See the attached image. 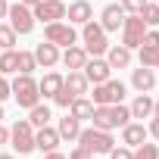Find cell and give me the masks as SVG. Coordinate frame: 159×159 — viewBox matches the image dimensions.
Masks as SVG:
<instances>
[{
  "label": "cell",
  "instance_id": "cell-44",
  "mask_svg": "<svg viewBox=\"0 0 159 159\" xmlns=\"http://www.w3.org/2000/svg\"><path fill=\"white\" fill-rule=\"evenodd\" d=\"M0 159H16V156H10V153H0Z\"/></svg>",
  "mask_w": 159,
  "mask_h": 159
},
{
  "label": "cell",
  "instance_id": "cell-7",
  "mask_svg": "<svg viewBox=\"0 0 159 159\" xmlns=\"http://www.w3.org/2000/svg\"><path fill=\"white\" fill-rule=\"evenodd\" d=\"M44 41H50V44H56V47H72L75 41H78V31H75V25L72 22H47L44 25Z\"/></svg>",
  "mask_w": 159,
  "mask_h": 159
},
{
  "label": "cell",
  "instance_id": "cell-17",
  "mask_svg": "<svg viewBox=\"0 0 159 159\" xmlns=\"http://www.w3.org/2000/svg\"><path fill=\"white\" fill-rule=\"evenodd\" d=\"M62 88H66L72 97H84V94H88V88H91V81L84 78V72H81V69H75V72H69V75L62 78Z\"/></svg>",
  "mask_w": 159,
  "mask_h": 159
},
{
  "label": "cell",
  "instance_id": "cell-19",
  "mask_svg": "<svg viewBox=\"0 0 159 159\" xmlns=\"http://www.w3.org/2000/svg\"><path fill=\"white\" fill-rule=\"evenodd\" d=\"M147 128H143V122H128L125 128H122V143L125 147H140L143 140H147Z\"/></svg>",
  "mask_w": 159,
  "mask_h": 159
},
{
  "label": "cell",
  "instance_id": "cell-20",
  "mask_svg": "<svg viewBox=\"0 0 159 159\" xmlns=\"http://www.w3.org/2000/svg\"><path fill=\"white\" fill-rule=\"evenodd\" d=\"M56 131H59V137H62V140H78V134H81V122H78V119L66 109V116L59 119Z\"/></svg>",
  "mask_w": 159,
  "mask_h": 159
},
{
  "label": "cell",
  "instance_id": "cell-6",
  "mask_svg": "<svg viewBox=\"0 0 159 159\" xmlns=\"http://www.w3.org/2000/svg\"><path fill=\"white\" fill-rule=\"evenodd\" d=\"M143 34H147V22L140 19V13H125V22H122V44L128 50H137L143 44Z\"/></svg>",
  "mask_w": 159,
  "mask_h": 159
},
{
  "label": "cell",
  "instance_id": "cell-18",
  "mask_svg": "<svg viewBox=\"0 0 159 159\" xmlns=\"http://www.w3.org/2000/svg\"><path fill=\"white\" fill-rule=\"evenodd\" d=\"M131 84H134V91H137V94H150V91H153V84H156V72H153V69H147V66L134 69V72H131Z\"/></svg>",
  "mask_w": 159,
  "mask_h": 159
},
{
  "label": "cell",
  "instance_id": "cell-9",
  "mask_svg": "<svg viewBox=\"0 0 159 159\" xmlns=\"http://www.w3.org/2000/svg\"><path fill=\"white\" fill-rule=\"evenodd\" d=\"M7 19H10V25H13L16 34H31L34 31V13L25 3H13L10 13H7Z\"/></svg>",
  "mask_w": 159,
  "mask_h": 159
},
{
  "label": "cell",
  "instance_id": "cell-30",
  "mask_svg": "<svg viewBox=\"0 0 159 159\" xmlns=\"http://www.w3.org/2000/svg\"><path fill=\"white\" fill-rule=\"evenodd\" d=\"M16 38L13 25H0V50H16Z\"/></svg>",
  "mask_w": 159,
  "mask_h": 159
},
{
  "label": "cell",
  "instance_id": "cell-46",
  "mask_svg": "<svg viewBox=\"0 0 159 159\" xmlns=\"http://www.w3.org/2000/svg\"><path fill=\"white\" fill-rule=\"evenodd\" d=\"M0 122H3V106H0Z\"/></svg>",
  "mask_w": 159,
  "mask_h": 159
},
{
  "label": "cell",
  "instance_id": "cell-27",
  "mask_svg": "<svg viewBox=\"0 0 159 159\" xmlns=\"http://www.w3.org/2000/svg\"><path fill=\"white\" fill-rule=\"evenodd\" d=\"M131 159H159V147L143 140L140 147H134V150H131Z\"/></svg>",
  "mask_w": 159,
  "mask_h": 159
},
{
  "label": "cell",
  "instance_id": "cell-3",
  "mask_svg": "<svg viewBox=\"0 0 159 159\" xmlns=\"http://www.w3.org/2000/svg\"><path fill=\"white\" fill-rule=\"evenodd\" d=\"M10 94L16 97V103L22 109H31L34 103H41V91H38V81L31 75H19L16 72V78L10 81Z\"/></svg>",
  "mask_w": 159,
  "mask_h": 159
},
{
  "label": "cell",
  "instance_id": "cell-4",
  "mask_svg": "<svg viewBox=\"0 0 159 159\" xmlns=\"http://www.w3.org/2000/svg\"><path fill=\"white\" fill-rule=\"evenodd\" d=\"M81 41H84V50H88V56H103V53L109 50L106 31H103V25H100V22H94V19L81 25Z\"/></svg>",
  "mask_w": 159,
  "mask_h": 159
},
{
  "label": "cell",
  "instance_id": "cell-25",
  "mask_svg": "<svg viewBox=\"0 0 159 159\" xmlns=\"http://www.w3.org/2000/svg\"><path fill=\"white\" fill-rule=\"evenodd\" d=\"M69 112H72L78 122H84V119H91V112H94V103H91L88 97H75V100L69 103Z\"/></svg>",
  "mask_w": 159,
  "mask_h": 159
},
{
  "label": "cell",
  "instance_id": "cell-45",
  "mask_svg": "<svg viewBox=\"0 0 159 159\" xmlns=\"http://www.w3.org/2000/svg\"><path fill=\"white\" fill-rule=\"evenodd\" d=\"M153 69H159V53H156V62H153Z\"/></svg>",
  "mask_w": 159,
  "mask_h": 159
},
{
  "label": "cell",
  "instance_id": "cell-5",
  "mask_svg": "<svg viewBox=\"0 0 159 159\" xmlns=\"http://www.w3.org/2000/svg\"><path fill=\"white\" fill-rule=\"evenodd\" d=\"M10 143H13V150H16L19 156L34 153V125H31L28 119H19V122L10 128Z\"/></svg>",
  "mask_w": 159,
  "mask_h": 159
},
{
  "label": "cell",
  "instance_id": "cell-26",
  "mask_svg": "<svg viewBox=\"0 0 159 159\" xmlns=\"http://www.w3.org/2000/svg\"><path fill=\"white\" fill-rule=\"evenodd\" d=\"M50 106H44V103H34L31 109H28V122L34 125V128H41V125H50Z\"/></svg>",
  "mask_w": 159,
  "mask_h": 159
},
{
  "label": "cell",
  "instance_id": "cell-38",
  "mask_svg": "<svg viewBox=\"0 0 159 159\" xmlns=\"http://www.w3.org/2000/svg\"><path fill=\"white\" fill-rule=\"evenodd\" d=\"M66 159H94V156H91V153H84L81 147H78V150H72V153H69Z\"/></svg>",
  "mask_w": 159,
  "mask_h": 159
},
{
  "label": "cell",
  "instance_id": "cell-14",
  "mask_svg": "<svg viewBox=\"0 0 159 159\" xmlns=\"http://www.w3.org/2000/svg\"><path fill=\"white\" fill-rule=\"evenodd\" d=\"M122 22H125V10H122V3H109V7H103V13H100V25H103V31H119Z\"/></svg>",
  "mask_w": 159,
  "mask_h": 159
},
{
  "label": "cell",
  "instance_id": "cell-22",
  "mask_svg": "<svg viewBox=\"0 0 159 159\" xmlns=\"http://www.w3.org/2000/svg\"><path fill=\"white\" fill-rule=\"evenodd\" d=\"M62 78H66V75H59V72H47L41 81H38L41 97H50V100H53V97L59 94V88H62Z\"/></svg>",
  "mask_w": 159,
  "mask_h": 159
},
{
  "label": "cell",
  "instance_id": "cell-41",
  "mask_svg": "<svg viewBox=\"0 0 159 159\" xmlns=\"http://www.w3.org/2000/svg\"><path fill=\"white\" fill-rule=\"evenodd\" d=\"M7 13H10V3H7V0H0V19H7Z\"/></svg>",
  "mask_w": 159,
  "mask_h": 159
},
{
  "label": "cell",
  "instance_id": "cell-2",
  "mask_svg": "<svg viewBox=\"0 0 159 159\" xmlns=\"http://www.w3.org/2000/svg\"><path fill=\"white\" fill-rule=\"evenodd\" d=\"M78 147H81L84 153H97V156H103V153H109L112 147H116V140H112V131H100V128H81V134H78Z\"/></svg>",
  "mask_w": 159,
  "mask_h": 159
},
{
  "label": "cell",
  "instance_id": "cell-31",
  "mask_svg": "<svg viewBox=\"0 0 159 159\" xmlns=\"http://www.w3.org/2000/svg\"><path fill=\"white\" fill-rule=\"evenodd\" d=\"M137 50H140V56H137V59H140V66L153 69V62H156V53H159V50H150V47H137Z\"/></svg>",
  "mask_w": 159,
  "mask_h": 159
},
{
  "label": "cell",
  "instance_id": "cell-33",
  "mask_svg": "<svg viewBox=\"0 0 159 159\" xmlns=\"http://www.w3.org/2000/svg\"><path fill=\"white\" fill-rule=\"evenodd\" d=\"M119 3H122L125 13H140V10L147 7V0H119Z\"/></svg>",
  "mask_w": 159,
  "mask_h": 159
},
{
  "label": "cell",
  "instance_id": "cell-39",
  "mask_svg": "<svg viewBox=\"0 0 159 159\" xmlns=\"http://www.w3.org/2000/svg\"><path fill=\"white\" fill-rule=\"evenodd\" d=\"M10 143V128H3V122H0V147Z\"/></svg>",
  "mask_w": 159,
  "mask_h": 159
},
{
  "label": "cell",
  "instance_id": "cell-43",
  "mask_svg": "<svg viewBox=\"0 0 159 159\" xmlns=\"http://www.w3.org/2000/svg\"><path fill=\"white\" fill-rule=\"evenodd\" d=\"M153 116H159V100H156V103H153Z\"/></svg>",
  "mask_w": 159,
  "mask_h": 159
},
{
  "label": "cell",
  "instance_id": "cell-1",
  "mask_svg": "<svg viewBox=\"0 0 159 159\" xmlns=\"http://www.w3.org/2000/svg\"><path fill=\"white\" fill-rule=\"evenodd\" d=\"M91 122H94V128H100V131H116V128H125V125L131 122V109L122 106V103H112V106H94Z\"/></svg>",
  "mask_w": 159,
  "mask_h": 159
},
{
  "label": "cell",
  "instance_id": "cell-24",
  "mask_svg": "<svg viewBox=\"0 0 159 159\" xmlns=\"http://www.w3.org/2000/svg\"><path fill=\"white\" fill-rule=\"evenodd\" d=\"M34 69H38L34 53H31V50H16V72H19V75H31Z\"/></svg>",
  "mask_w": 159,
  "mask_h": 159
},
{
  "label": "cell",
  "instance_id": "cell-35",
  "mask_svg": "<svg viewBox=\"0 0 159 159\" xmlns=\"http://www.w3.org/2000/svg\"><path fill=\"white\" fill-rule=\"evenodd\" d=\"M109 159H131V147H112Z\"/></svg>",
  "mask_w": 159,
  "mask_h": 159
},
{
  "label": "cell",
  "instance_id": "cell-29",
  "mask_svg": "<svg viewBox=\"0 0 159 159\" xmlns=\"http://www.w3.org/2000/svg\"><path fill=\"white\" fill-rule=\"evenodd\" d=\"M16 72V50H0V75Z\"/></svg>",
  "mask_w": 159,
  "mask_h": 159
},
{
  "label": "cell",
  "instance_id": "cell-42",
  "mask_svg": "<svg viewBox=\"0 0 159 159\" xmlns=\"http://www.w3.org/2000/svg\"><path fill=\"white\" fill-rule=\"evenodd\" d=\"M19 3H25V7H38L41 0H19Z\"/></svg>",
  "mask_w": 159,
  "mask_h": 159
},
{
  "label": "cell",
  "instance_id": "cell-15",
  "mask_svg": "<svg viewBox=\"0 0 159 159\" xmlns=\"http://www.w3.org/2000/svg\"><path fill=\"white\" fill-rule=\"evenodd\" d=\"M31 53H34V59H38V66H41V69H53V66L59 62V47H56V44H50V41H41Z\"/></svg>",
  "mask_w": 159,
  "mask_h": 159
},
{
  "label": "cell",
  "instance_id": "cell-37",
  "mask_svg": "<svg viewBox=\"0 0 159 159\" xmlns=\"http://www.w3.org/2000/svg\"><path fill=\"white\" fill-rule=\"evenodd\" d=\"M150 119H153V122L147 125V131H150V134H153V137L159 140V116H150Z\"/></svg>",
  "mask_w": 159,
  "mask_h": 159
},
{
  "label": "cell",
  "instance_id": "cell-23",
  "mask_svg": "<svg viewBox=\"0 0 159 159\" xmlns=\"http://www.w3.org/2000/svg\"><path fill=\"white\" fill-rule=\"evenodd\" d=\"M153 103H156V100H153L150 94H137V100L128 106V109H131V119H150V116H153Z\"/></svg>",
  "mask_w": 159,
  "mask_h": 159
},
{
  "label": "cell",
  "instance_id": "cell-28",
  "mask_svg": "<svg viewBox=\"0 0 159 159\" xmlns=\"http://www.w3.org/2000/svg\"><path fill=\"white\" fill-rule=\"evenodd\" d=\"M140 19L147 22V28H159V3H147L140 10Z\"/></svg>",
  "mask_w": 159,
  "mask_h": 159
},
{
  "label": "cell",
  "instance_id": "cell-10",
  "mask_svg": "<svg viewBox=\"0 0 159 159\" xmlns=\"http://www.w3.org/2000/svg\"><path fill=\"white\" fill-rule=\"evenodd\" d=\"M31 13H34V22H59V19H66V3L62 0H41L38 7H31Z\"/></svg>",
  "mask_w": 159,
  "mask_h": 159
},
{
  "label": "cell",
  "instance_id": "cell-16",
  "mask_svg": "<svg viewBox=\"0 0 159 159\" xmlns=\"http://www.w3.org/2000/svg\"><path fill=\"white\" fill-rule=\"evenodd\" d=\"M59 62H62L69 72L84 69V62H88V50H84V47H78V44H72V47H66V50L59 53Z\"/></svg>",
  "mask_w": 159,
  "mask_h": 159
},
{
  "label": "cell",
  "instance_id": "cell-32",
  "mask_svg": "<svg viewBox=\"0 0 159 159\" xmlns=\"http://www.w3.org/2000/svg\"><path fill=\"white\" fill-rule=\"evenodd\" d=\"M140 47L159 50V28H147V34H143V44H140Z\"/></svg>",
  "mask_w": 159,
  "mask_h": 159
},
{
  "label": "cell",
  "instance_id": "cell-36",
  "mask_svg": "<svg viewBox=\"0 0 159 159\" xmlns=\"http://www.w3.org/2000/svg\"><path fill=\"white\" fill-rule=\"evenodd\" d=\"M7 97H13L10 94V81H7V75H0V103H3Z\"/></svg>",
  "mask_w": 159,
  "mask_h": 159
},
{
  "label": "cell",
  "instance_id": "cell-8",
  "mask_svg": "<svg viewBox=\"0 0 159 159\" xmlns=\"http://www.w3.org/2000/svg\"><path fill=\"white\" fill-rule=\"evenodd\" d=\"M125 100V84L122 81H103V84H94V94H91V103L94 106H112V103H122Z\"/></svg>",
  "mask_w": 159,
  "mask_h": 159
},
{
  "label": "cell",
  "instance_id": "cell-40",
  "mask_svg": "<svg viewBox=\"0 0 159 159\" xmlns=\"http://www.w3.org/2000/svg\"><path fill=\"white\" fill-rule=\"evenodd\" d=\"M44 159H66L59 150H50V153H44Z\"/></svg>",
  "mask_w": 159,
  "mask_h": 159
},
{
  "label": "cell",
  "instance_id": "cell-13",
  "mask_svg": "<svg viewBox=\"0 0 159 159\" xmlns=\"http://www.w3.org/2000/svg\"><path fill=\"white\" fill-rule=\"evenodd\" d=\"M66 16L72 25H84L94 19V7H91V0H72V3L66 7Z\"/></svg>",
  "mask_w": 159,
  "mask_h": 159
},
{
  "label": "cell",
  "instance_id": "cell-21",
  "mask_svg": "<svg viewBox=\"0 0 159 159\" xmlns=\"http://www.w3.org/2000/svg\"><path fill=\"white\" fill-rule=\"evenodd\" d=\"M106 62H109V69H128L131 66V50L125 44H116V47L106 50Z\"/></svg>",
  "mask_w": 159,
  "mask_h": 159
},
{
  "label": "cell",
  "instance_id": "cell-34",
  "mask_svg": "<svg viewBox=\"0 0 159 159\" xmlns=\"http://www.w3.org/2000/svg\"><path fill=\"white\" fill-rule=\"evenodd\" d=\"M72 100H75V97H72L66 88H59V94L53 97V103H56V106H62V109H69V103H72Z\"/></svg>",
  "mask_w": 159,
  "mask_h": 159
},
{
  "label": "cell",
  "instance_id": "cell-12",
  "mask_svg": "<svg viewBox=\"0 0 159 159\" xmlns=\"http://www.w3.org/2000/svg\"><path fill=\"white\" fill-rule=\"evenodd\" d=\"M59 131L56 128H50V125H41V128H34V150H41V153H50V150H56L59 147Z\"/></svg>",
  "mask_w": 159,
  "mask_h": 159
},
{
  "label": "cell",
  "instance_id": "cell-11",
  "mask_svg": "<svg viewBox=\"0 0 159 159\" xmlns=\"http://www.w3.org/2000/svg\"><path fill=\"white\" fill-rule=\"evenodd\" d=\"M84 78H88V81L91 84H103V81H109V75H112V69H109V62L106 59H100V56H88V62H84Z\"/></svg>",
  "mask_w": 159,
  "mask_h": 159
}]
</instances>
